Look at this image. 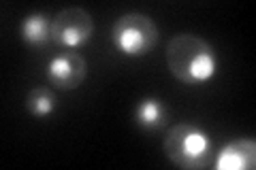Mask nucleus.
<instances>
[{"label":"nucleus","instance_id":"nucleus-1","mask_svg":"<svg viewBox=\"0 0 256 170\" xmlns=\"http://www.w3.org/2000/svg\"><path fill=\"white\" fill-rule=\"evenodd\" d=\"M164 60L169 72L184 85L207 83L218 72L216 49L205 38L190 32H180L166 43Z\"/></svg>","mask_w":256,"mask_h":170},{"label":"nucleus","instance_id":"nucleus-2","mask_svg":"<svg viewBox=\"0 0 256 170\" xmlns=\"http://www.w3.org/2000/svg\"><path fill=\"white\" fill-rule=\"evenodd\" d=\"M166 160L184 170H198L214 164V141L194 124H175L162 139Z\"/></svg>","mask_w":256,"mask_h":170},{"label":"nucleus","instance_id":"nucleus-3","mask_svg":"<svg viewBox=\"0 0 256 170\" xmlns=\"http://www.w3.org/2000/svg\"><path fill=\"white\" fill-rule=\"evenodd\" d=\"M158 43V28L143 13H126L111 26V45L128 58L148 55Z\"/></svg>","mask_w":256,"mask_h":170},{"label":"nucleus","instance_id":"nucleus-4","mask_svg":"<svg viewBox=\"0 0 256 170\" xmlns=\"http://www.w3.org/2000/svg\"><path fill=\"white\" fill-rule=\"evenodd\" d=\"M94 34V17L82 6H66L52 19V40L62 49H77Z\"/></svg>","mask_w":256,"mask_h":170},{"label":"nucleus","instance_id":"nucleus-5","mask_svg":"<svg viewBox=\"0 0 256 170\" xmlns=\"http://www.w3.org/2000/svg\"><path fill=\"white\" fill-rule=\"evenodd\" d=\"M88 77V64L82 53L73 49L60 51L47 64V83L58 90H77Z\"/></svg>","mask_w":256,"mask_h":170},{"label":"nucleus","instance_id":"nucleus-6","mask_svg":"<svg viewBox=\"0 0 256 170\" xmlns=\"http://www.w3.org/2000/svg\"><path fill=\"white\" fill-rule=\"evenodd\" d=\"M216 170H254L256 168V141L237 139L218 151L214 160Z\"/></svg>","mask_w":256,"mask_h":170},{"label":"nucleus","instance_id":"nucleus-7","mask_svg":"<svg viewBox=\"0 0 256 170\" xmlns=\"http://www.w3.org/2000/svg\"><path fill=\"white\" fill-rule=\"evenodd\" d=\"M22 40L30 47H45L52 40V21L45 13H32L22 21Z\"/></svg>","mask_w":256,"mask_h":170},{"label":"nucleus","instance_id":"nucleus-8","mask_svg":"<svg viewBox=\"0 0 256 170\" xmlns=\"http://www.w3.org/2000/svg\"><path fill=\"white\" fill-rule=\"evenodd\" d=\"M24 107H26V111L32 117L43 119V117H50L56 111V107H58V98H56V94L50 90V87H43V85L32 87V90L26 94Z\"/></svg>","mask_w":256,"mask_h":170},{"label":"nucleus","instance_id":"nucleus-9","mask_svg":"<svg viewBox=\"0 0 256 170\" xmlns=\"http://www.w3.org/2000/svg\"><path fill=\"white\" fill-rule=\"evenodd\" d=\"M164 115H166L164 104L158 98H143L137 104V109H134V121H137L141 128H146V130H156V128H160L164 121Z\"/></svg>","mask_w":256,"mask_h":170}]
</instances>
